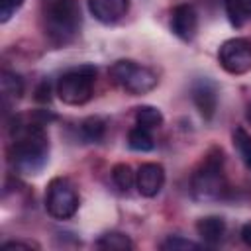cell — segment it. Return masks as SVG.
Here are the masks:
<instances>
[{"label": "cell", "instance_id": "obj_1", "mask_svg": "<svg viewBox=\"0 0 251 251\" xmlns=\"http://www.w3.org/2000/svg\"><path fill=\"white\" fill-rule=\"evenodd\" d=\"M49 159V139L41 122H22L12 126L10 163L22 175H37Z\"/></svg>", "mask_w": 251, "mask_h": 251}, {"label": "cell", "instance_id": "obj_2", "mask_svg": "<svg viewBox=\"0 0 251 251\" xmlns=\"http://www.w3.org/2000/svg\"><path fill=\"white\" fill-rule=\"evenodd\" d=\"M41 25L53 45L71 43L80 29V6L76 0H41Z\"/></svg>", "mask_w": 251, "mask_h": 251}, {"label": "cell", "instance_id": "obj_3", "mask_svg": "<svg viewBox=\"0 0 251 251\" xmlns=\"http://www.w3.org/2000/svg\"><path fill=\"white\" fill-rule=\"evenodd\" d=\"M190 192L200 202L222 200L227 192V180L224 173V153L214 147L206 153L198 169L190 176Z\"/></svg>", "mask_w": 251, "mask_h": 251}, {"label": "cell", "instance_id": "obj_4", "mask_svg": "<svg viewBox=\"0 0 251 251\" xmlns=\"http://www.w3.org/2000/svg\"><path fill=\"white\" fill-rule=\"evenodd\" d=\"M96 84V67L94 65H78L67 69L57 80V96L61 102L69 106L86 104L92 98Z\"/></svg>", "mask_w": 251, "mask_h": 251}, {"label": "cell", "instance_id": "obj_5", "mask_svg": "<svg viewBox=\"0 0 251 251\" xmlns=\"http://www.w3.org/2000/svg\"><path fill=\"white\" fill-rule=\"evenodd\" d=\"M110 78L127 94L141 96L157 86V75L131 59H120L110 67Z\"/></svg>", "mask_w": 251, "mask_h": 251}, {"label": "cell", "instance_id": "obj_6", "mask_svg": "<svg viewBox=\"0 0 251 251\" xmlns=\"http://www.w3.org/2000/svg\"><path fill=\"white\" fill-rule=\"evenodd\" d=\"M45 208H47V214L55 220L73 218L78 210V192H76L75 184L65 176L53 178L47 184Z\"/></svg>", "mask_w": 251, "mask_h": 251}, {"label": "cell", "instance_id": "obj_7", "mask_svg": "<svg viewBox=\"0 0 251 251\" xmlns=\"http://www.w3.org/2000/svg\"><path fill=\"white\" fill-rule=\"evenodd\" d=\"M218 61L229 75H243L251 71V41L245 37H233L220 45Z\"/></svg>", "mask_w": 251, "mask_h": 251}, {"label": "cell", "instance_id": "obj_8", "mask_svg": "<svg viewBox=\"0 0 251 251\" xmlns=\"http://www.w3.org/2000/svg\"><path fill=\"white\" fill-rule=\"evenodd\" d=\"M192 102L204 120H212L218 110V88L210 78H198L190 86Z\"/></svg>", "mask_w": 251, "mask_h": 251}, {"label": "cell", "instance_id": "obj_9", "mask_svg": "<svg viewBox=\"0 0 251 251\" xmlns=\"http://www.w3.org/2000/svg\"><path fill=\"white\" fill-rule=\"evenodd\" d=\"M171 29L178 39L190 41L198 31V12L194 10V6L176 4L171 10Z\"/></svg>", "mask_w": 251, "mask_h": 251}, {"label": "cell", "instance_id": "obj_10", "mask_svg": "<svg viewBox=\"0 0 251 251\" xmlns=\"http://www.w3.org/2000/svg\"><path fill=\"white\" fill-rule=\"evenodd\" d=\"M165 184V169L159 163H143L135 173L137 192L145 198H153Z\"/></svg>", "mask_w": 251, "mask_h": 251}, {"label": "cell", "instance_id": "obj_11", "mask_svg": "<svg viewBox=\"0 0 251 251\" xmlns=\"http://www.w3.org/2000/svg\"><path fill=\"white\" fill-rule=\"evenodd\" d=\"M129 0H88L90 14L102 24H116L127 14Z\"/></svg>", "mask_w": 251, "mask_h": 251}, {"label": "cell", "instance_id": "obj_12", "mask_svg": "<svg viewBox=\"0 0 251 251\" xmlns=\"http://www.w3.org/2000/svg\"><path fill=\"white\" fill-rule=\"evenodd\" d=\"M226 220L222 216H204L196 222V231L206 245H220L226 237Z\"/></svg>", "mask_w": 251, "mask_h": 251}, {"label": "cell", "instance_id": "obj_13", "mask_svg": "<svg viewBox=\"0 0 251 251\" xmlns=\"http://www.w3.org/2000/svg\"><path fill=\"white\" fill-rule=\"evenodd\" d=\"M2 94H4V102L20 100L22 94H24V80H22V76L12 73V71H4L2 73Z\"/></svg>", "mask_w": 251, "mask_h": 251}, {"label": "cell", "instance_id": "obj_14", "mask_svg": "<svg viewBox=\"0 0 251 251\" xmlns=\"http://www.w3.org/2000/svg\"><path fill=\"white\" fill-rule=\"evenodd\" d=\"M127 145L133 151H141V153L143 151H151L155 147V139L151 135V129L141 127V126L135 124V127H131L129 133H127Z\"/></svg>", "mask_w": 251, "mask_h": 251}, {"label": "cell", "instance_id": "obj_15", "mask_svg": "<svg viewBox=\"0 0 251 251\" xmlns=\"http://www.w3.org/2000/svg\"><path fill=\"white\" fill-rule=\"evenodd\" d=\"M94 245L98 249H118V251H127L133 247L131 239L122 231H106L96 239Z\"/></svg>", "mask_w": 251, "mask_h": 251}, {"label": "cell", "instance_id": "obj_16", "mask_svg": "<svg viewBox=\"0 0 251 251\" xmlns=\"http://www.w3.org/2000/svg\"><path fill=\"white\" fill-rule=\"evenodd\" d=\"M226 12L233 25H243L251 18V0H226Z\"/></svg>", "mask_w": 251, "mask_h": 251}, {"label": "cell", "instance_id": "obj_17", "mask_svg": "<svg viewBox=\"0 0 251 251\" xmlns=\"http://www.w3.org/2000/svg\"><path fill=\"white\" fill-rule=\"evenodd\" d=\"M135 124L153 131L163 126V114L155 106H139L135 108Z\"/></svg>", "mask_w": 251, "mask_h": 251}, {"label": "cell", "instance_id": "obj_18", "mask_svg": "<svg viewBox=\"0 0 251 251\" xmlns=\"http://www.w3.org/2000/svg\"><path fill=\"white\" fill-rule=\"evenodd\" d=\"M80 133H82V137L86 141L98 143L106 135V122L102 118H98V116H90L80 124Z\"/></svg>", "mask_w": 251, "mask_h": 251}, {"label": "cell", "instance_id": "obj_19", "mask_svg": "<svg viewBox=\"0 0 251 251\" xmlns=\"http://www.w3.org/2000/svg\"><path fill=\"white\" fill-rule=\"evenodd\" d=\"M233 147L239 153V159L247 169H251V133L245 131L243 127L233 129Z\"/></svg>", "mask_w": 251, "mask_h": 251}, {"label": "cell", "instance_id": "obj_20", "mask_svg": "<svg viewBox=\"0 0 251 251\" xmlns=\"http://www.w3.org/2000/svg\"><path fill=\"white\" fill-rule=\"evenodd\" d=\"M112 180L114 184L122 190V192H127L133 184H135V173L129 165L126 163H118L114 169H112Z\"/></svg>", "mask_w": 251, "mask_h": 251}, {"label": "cell", "instance_id": "obj_21", "mask_svg": "<svg viewBox=\"0 0 251 251\" xmlns=\"http://www.w3.org/2000/svg\"><path fill=\"white\" fill-rule=\"evenodd\" d=\"M159 247L165 249V251H176V249H198L202 245L196 243V241H190V239H186L182 235H169L165 241H161Z\"/></svg>", "mask_w": 251, "mask_h": 251}, {"label": "cell", "instance_id": "obj_22", "mask_svg": "<svg viewBox=\"0 0 251 251\" xmlns=\"http://www.w3.org/2000/svg\"><path fill=\"white\" fill-rule=\"evenodd\" d=\"M24 4V0H2L0 2V22H8L16 10H20Z\"/></svg>", "mask_w": 251, "mask_h": 251}, {"label": "cell", "instance_id": "obj_23", "mask_svg": "<svg viewBox=\"0 0 251 251\" xmlns=\"http://www.w3.org/2000/svg\"><path fill=\"white\" fill-rule=\"evenodd\" d=\"M239 235H241V241H243L247 247H251V222H247V224L241 226Z\"/></svg>", "mask_w": 251, "mask_h": 251}, {"label": "cell", "instance_id": "obj_24", "mask_svg": "<svg viewBox=\"0 0 251 251\" xmlns=\"http://www.w3.org/2000/svg\"><path fill=\"white\" fill-rule=\"evenodd\" d=\"M2 247H4V249H20V247L31 249V247H37V245H35V243H25V241H6Z\"/></svg>", "mask_w": 251, "mask_h": 251}, {"label": "cell", "instance_id": "obj_25", "mask_svg": "<svg viewBox=\"0 0 251 251\" xmlns=\"http://www.w3.org/2000/svg\"><path fill=\"white\" fill-rule=\"evenodd\" d=\"M37 100H49V84L43 82V88L37 90Z\"/></svg>", "mask_w": 251, "mask_h": 251}, {"label": "cell", "instance_id": "obj_26", "mask_svg": "<svg viewBox=\"0 0 251 251\" xmlns=\"http://www.w3.org/2000/svg\"><path fill=\"white\" fill-rule=\"evenodd\" d=\"M247 120H249V122H251V106H249V108H247Z\"/></svg>", "mask_w": 251, "mask_h": 251}]
</instances>
